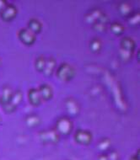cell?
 Masks as SVG:
<instances>
[{"label": "cell", "instance_id": "obj_20", "mask_svg": "<svg viewBox=\"0 0 140 160\" xmlns=\"http://www.w3.org/2000/svg\"><path fill=\"white\" fill-rule=\"evenodd\" d=\"M119 10L121 12V14H123V15H128V14H132L131 13L132 12V8L128 3H122L121 5L119 6Z\"/></svg>", "mask_w": 140, "mask_h": 160}, {"label": "cell", "instance_id": "obj_13", "mask_svg": "<svg viewBox=\"0 0 140 160\" xmlns=\"http://www.w3.org/2000/svg\"><path fill=\"white\" fill-rule=\"evenodd\" d=\"M56 68V61L54 58H47L46 60L43 73L47 76H51Z\"/></svg>", "mask_w": 140, "mask_h": 160}, {"label": "cell", "instance_id": "obj_22", "mask_svg": "<svg viewBox=\"0 0 140 160\" xmlns=\"http://www.w3.org/2000/svg\"><path fill=\"white\" fill-rule=\"evenodd\" d=\"M129 23L131 25H137L139 23V15L138 14H135L133 15H131V18L129 19Z\"/></svg>", "mask_w": 140, "mask_h": 160}, {"label": "cell", "instance_id": "obj_24", "mask_svg": "<svg viewBox=\"0 0 140 160\" xmlns=\"http://www.w3.org/2000/svg\"><path fill=\"white\" fill-rule=\"evenodd\" d=\"M8 5V2L5 0H0V14L3 12V10L6 8V6Z\"/></svg>", "mask_w": 140, "mask_h": 160}, {"label": "cell", "instance_id": "obj_4", "mask_svg": "<svg viewBox=\"0 0 140 160\" xmlns=\"http://www.w3.org/2000/svg\"><path fill=\"white\" fill-rule=\"evenodd\" d=\"M74 140L80 145L87 146V145H90L93 140V135L91 132H89L87 130L80 129L74 134Z\"/></svg>", "mask_w": 140, "mask_h": 160}, {"label": "cell", "instance_id": "obj_5", "mask_svg": "<svg viewBox=\"0 0 140 160\" xmlns=\"http://www.w3.org/2000/svg\"><path fill=\"white\" fill-rule=\"evenodd\" d=\"M40 140L44 143L55 144L59 141V134L56 130H47L43 131L39 135Z\"/></svg>", "mask_w": 140, "mask_h": 160}, {"label": "cell", "instance_id": "obj_28", "mask_svg": "<svg viewBox=\"0 0 140 160\" xmlns=\"http://www.w3.org/2000/svg\"><path fill=\"white\" fill-rule=\"evenodd\" d=\"M1 62H1V59H0V65H1Z\"/></svg>", "mask_w": 140, "mask_h": 160}, {"label": "cell", "instance_id": "obj_25", "mask_svg": "<svg viewBox=\"0 0 140 160\" xmlns=\"http://www.w3.org/2000/svg\"><path fill=\"white\" fill-rule=\"evenodd\" d=\"M139 152L140 150L138 149L136 153H134V154H132V156H131V158H130V159L129 160H139Z\"/></svg>", "mask_w": 140, "mask_h": 160}, {"label": "cell", "instance_id": "obj_26", "mask_svg": "<svg viewBox=\"0 0 140 160\" xmlns=\"http://www.w3.org/2000/svg\"><path fill=\"white\" fill-rule=\"evenodd\" d=\"M98 160H108L106 154H101L98 157Z\"/></svg>", "mask_w": 140, "mask_h": 160}, {"label": "cell", "instance_id": "obj_15", "mask_svg": "<svg viewBox=\"0 0 140 160\" xmlns=\"http://www.w3.org/2000/svg\"><path fill=\"white\" fill-rule=\"evenodd\" d=\"M40 118L36 115H29V116L25 118V123L29 127H36L40 124Z\"/></svg>", "mask_w": 140, "mask_h": 160}, {"label": "cell", "instance_id": "obj_10", "mask_svg": "<svg viewBox=\"0 0 140 160\" xmlns=\"http://www.w3.org/2000/svg\"><path fill=\"white\" fill-rule=\"evenodd\" d=\"M27 29H29L32 33L35 35H37L42 30V24L41 21L37 19H31L29 20L28 22Z\"/></svg>", "mask_w": 140, "mask_h": 160}, {"label": "cell", "instance_id": "obj_19", "mask_svg": "<svg viewBox=\"0 0 140 160\" xmlns=\"http://www.w3.org/2000/svg\"><path fill=\"white\" fill-rule=\"evenodd\" d=\"M46 60H47V58H45L44 57H39L36 58V62H35V67L38 72H43L45 65H46Z\"/></svg>", "mask_w": 140, "mask_h": 160}, {"label": "cell", "instance_id": "obj_14", "mask_svg": "<svg viewBox=\"0 0 140 160\" xmlns=\"http://www.w3.org/2000/svg\"><path fill=\"white\" fill-rule=\"evenodd\" d=\"M23 99V94L22 92L20 90H16L13 93V95H12V98L10 99V104L13 105L14 107H18L19 105V104L21 103Z\"/></svg>", "mask_w": 140, "mask_h": 160}, {"label": "cell", "instance_id": "obj_6", "mask_svg": "<svg viewBox=\"0 0 140 160\" xmlns=\"http://www.w3.org/2000/svg\"><path fill=\"white\" fill-rule=\"evenodd\" d=\"M18 14V8L14 4H8L6 6V8L0 14L1 19L5 22H10L17 16Z\"/></svg>", "mask_w": 140, "mask_h": 160}, {"label": "cell", "instance_id": "obj_23", "mask_svg": "<svg viewBox=\"0 0 140 160\" xmlns=\"http://www.w3.org/2000/svg\"><path fill=\"white\" fill-rule=\"evenodd\" d=\"M108 160H119V154L116 151L111 152L109 155H107Z\"/></svg>", "mask_w": 140, "mask_h": 160}, {"label": "cell", "instance_id": "obj_2", "mask_svg": "<svg viewBox=\"0 0 140 160\" xmlns=\"http://www.w3.org/2000/svg\"><path fill=\"white\" fill-rule=\"evenodd\" d=\"M55 130L59 135H69L73 130V122L68 117H61L56 123Z\"/></svg>", "mask_w": 140, "mask_h": 160}, {"label": "cell", "instance_id": "obj_1", "mask_svg": "<svg viewBox=\"0 0 140 160\" xmlns=\"http://www.w3.org/2000/svg\"><path fill=\"white\" fill-rule=\"evenodd\" d=\"M76 71L73 66L69 63H62L57 70V77L62 81L68 82L74 78Z\"/></svg>", "mask_w": 140, "mask_h": 160}, {"label": "cell", "instance_id": "obj_18", "mask_svg": "<svg viewBox=\"0 0 140 160\" xmlns=\"http://www.w3.org/2000/svg\"><path fill=\"white\" fill-rule=\"evenodd\" d=\"M111 31L116 36H120V35L123 33L124 27L123 25L120 24V23L115 22L113 23L111 26Z\"/></svg>", "mask_w": 140, "mask_h": 160}, {"label": "cell", "instance_id": "obj_3", "mask_svg": "<svg viewBox=\"0 0 140 160\" xmlns=\"http://www.w3.org/2000/svg\"><path fill=\"white\" fill-rule=\"evenodd\" d=\"M18 38L25 46H32L36 42V35L32 33L27 28H22L18 32Z\"/></svg>", "mask_w": 140, "mask_h": 160}, {"label": "cell", "instance_id": "obj_8", "mask_svg": "<svg viewBox=\"0 0 140 160\" xmlns=\"http://www.w3.org/2000/svg\"><path fill=\"white\" fill-rule=\"evenodd\" d=\"M38 91L41 94V97L42 100H50L52 98L53 95V90H52V86L47 84V83H43L41 84L38 88Z\"/></svg>", "mask_w": 140, "mask_h": 160}, {"label": "cell", "instance_id": "obj_7", "mask_svg": "<svg viewBox=\"0 0 140 160\" xmlns=\"http://www.w3.org/2000/svg\"><path fill=\"white\" fill-rule=\"evenodd\" d=\"M28 99L29 101L33 106H38L42 102V99H41V94L39 93L38 88H32L29 89L28 91Z\"/></svg>", "mask_w": 140, "mask_h": 160}, {"label": "cell", "instance_id": "obj_27", "mask_svg": "<svg viewBox=\"0 0 140 160\" xmlns=\"http://www.w3.org/2000/svg\"><path fill=\"white\" fill-rule=\"evenodd\" d=\"M1 122H2V118H1V116H0V123H1Z\"/></svg>", "mask_w": 140, "mask_h": 160}, {"label": "cell", "instance_id": "obj_21", "mask_svg": "<svg viewBox=\"0 0 140 160\" xmlns=\"http://www.w3.org/2000/svg\"><path fill=\"white\" fill-rule=\"evenodd\" d=\"M132 52H129L124 50H120V58L123 60V61H128L132 58Z\"/></svg>", "mask_w": 140, "mask_h": 160}, {"label": "cell", "instance_id": "obj_11", "mask_svg": "<svg viewBox=\"0 0 140 160\" xmlns=\"http://www.w3.org/2000/svg\"><path fill=\"white\" fill-rule=\"evenodd\" d=\"M121 49L129 52H133V50L135 48V42L130 37H124L122 39L121 41Z\"/></svg>", "mask_w": 140, "mask_h": 160}, {"label": "cell", "instance_id": "obj_12", "mask_svg": "<svg viewBox=\"0 0 140 160\" xmlns=\"http://www.w3.org/2000/svg\"><path fill=\"white\" fill-rule=\"evenodd\" d=\"M13 93H14V91L9 87L3 88V92H2V94L0 95V105L3 106L6 104L10 102V99L12 98Z\"/></svg>", "mask_w": 140, "mask_h": 160}, {"label": "cell", "instance_id": "obj_9", "mask_svg": "<svg viewBox=\"0 0 140 160\" xmlns=\"http://www.w3.org/2000/svg\"><path fill=\"white\" fill-rule=\"evenodd\" d=\"M65 107L68 111V113L70 115H77L78 112L80 111V105L76 102V100L74 99H67L65 102Z\"/></svg>", "mask_w": 140, "mask_h": 160}, {"label": "cell", "instance_id": "obj_16", "mask_svg": "<svg viewBox=\"0 0 140 160\" xmlns=\"http://www.w3.org/2000/svg\"><path fill=\"white\" fill-rule=\"evenodd\" d=\"M111 145V142L109 138H103L99 142V143L97 144V148L101 152H105L110 148Z\"/></svg>", "mask_w": 140, "mask_h": 160}, {"label": "cell", "instance_id": "obj_17", "mask_svg": "<svg viewBox=\"0 0 140 160\" xmlns=\"http://www.w3.org/2000/svg\"><path fill=\"white\" fill-rule=\"evenodd\" d=\"M101 47L102 44L101 42L100 41V39H93L91 42V43H90V49H91V52H93L95 53L100 52L101 49Z\"/></svg>", "mask_w": 140, "mask_h": 160}]
</instances>
